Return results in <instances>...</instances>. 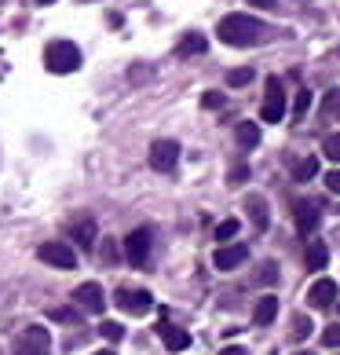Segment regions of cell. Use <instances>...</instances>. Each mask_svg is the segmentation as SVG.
I'll use <instances>...</instances> for the list:
<instances>
[{"mask_svg": "<svg viewBox=\"0 0 340 355\" xmlns=\"http://www.w3.org/2000/svg\"><path fill=\"white\" fill-rule=\"evenodd\" d=\"M216 33H220V41H224V44L253 48V44L264 41V22L253 19V15H227V19H220Z\"/></svg>", "mask_w": 340, "mask_h": 355, "instance_id": "obj_1", "label": "cell"}, {"mask_svg": "<svg viewBox=\"0 0 340 355\" xmlns=\"http://www.w3.org/2000/svg\"><path fill=\"white\" fill-rule=\"evenodd\" d=\"M44 67L51 73H73L77 67H81V48H77L73 41H51L44 48Z\"/></svg>", "mask_w": 340, "mask_h": 355, "instance_id": "obj_2", "label": "cell"}, {"mask_svg": "<svg viewBox=\"0 0 340 355\" xmlns=\"http://www.w3.org/2000/svg\"><path fill=\"white\" fill-rule=\"evenodd\" d=\"M150 245H154V234H150L147 227H136V231L125 239V257H128V264H132V268H147Z\"/></svg>", "mask_w": 340, "mask_h": 355, "instance_id": "obj_3", "label": "cell"}, {"mask_svg": "<svg viewBox=\"0 0 340 355\" xmlns=\"http://www.w3.org/2000/svg\"><path fill=\"white\" fill-rule=\"evenodd\" d=\"M293 220H296V231L304 234V239H311L319 227V220H322V205L315 198H296L293 202Z\"/></svg>", "mask_w": 340, "mask_h": 355, "instance_id": "obj_4", "label": "cell"}, {"mask_svg": "<svg viewBox=\"0 0 340 355\" xmlns=\"http://www.w3.org/2000/svg\"><path fill=\"white\" fill-rule=\"evenodd\" d=\"M48 348H51V334L44 330V326H30V330L19 334L11 355H48Z\"/></svg>", "mask_w": 340, "mask_h": 355, "instance_id": "obj_5", "label": "cell"}, {"mask_svg": "<svg viewBox=\"0 0 340 355\" xmlns=\"http://www.w3.org/2000/svg\"><path fill=\"white\" fill-rule=\"evenodd\" d=\"M264 121L267 125H278L282 117H285V88L278 77H267V96H264Z\"/></svg>", "mask_w": 340, "mask_h": 355, "instance_id": "obj_6", "label": "cell"}, {"mask_svg": "<svg viewBox=\"0 0 340 355\" xmlns=\"http://www.w3.org/2000/svg\"><path fill=\"white\" fill-rule=\"evenodd\" d=\"M179 162V143L176 139H154L150 143V165L158 168V173H172Z\"/></svg>", "mask_w": 340, "mask_h": 355, "instance_id": "obj_7", "label": "cell"}, {"mask_svg": "<svg viewBox=\"0 0 340 355\" xmlns=\"http://www.w3.org/2000/svg\"><path fill=\"white\" fill-rule=\"evenodd\" d=\"M37 257H41L44 264H51V268H62V271L77 268V253L70 245H62V242H44L41 249H37Z\"/></svg>", "mask_w": 340, "mask_h": 355, "instance_id": "obj_8", "label": "cell"}, {"mask_svg": "<svg viewBox=\"0 0 340 355\" xmlns=\"http://www.w3.org/2000/svg\"><path fill=\"white\" fill-rule=\"evenodd\" d=\"M73 304L81 311H91V315H102V308H107V297H102V286L99 282H84L73 289Z\"/></svg>", "mask_w": 340, "mask_h": 355, "instance_id": "obj_9", "label": "cell"}, {"mask_svg": "<svg viewBox=\"0 0 340 355\" xmlns=\"http://www.w3.org/2000/svg\"><path fill=\"white\" fill-rule=\"evenodd\" d=\"M114 300H117V308H125L128 315H147L154 308V297L147 289H117Z\"/></svg>", "mask_w": 340, "mask_h": 355, "instance_id": "obj_10", "label": "cell"}, {"mask_svg": "<svg viewBox=\"0 0 340 355\" xmlns=\"http://www.w3.org/2000/svg\"><path fill=\"white\" fill-rule=\"evenodd\" d=\"M245 257H249V249H245V245H220L216 257H213V264L220 271H234V268L245 264Z\"/></svg>", "mask_w": 340, "mask_h": 355, "instance_id": "obj_11", "label": "cell"}, {"mask_svg": "<svg viewBox=\"0 0 340 355\" xmlns=\"http://www.w3.org/2000/svg\"><path fill=\"white\" fill-rule=\"evenodd\" d=\"M158 334H161V340H165V348H168V352H187V348H190V334H187V330H179V326H172L168 319L158 322Z\"/></svg>", "mask_w": 340, "mask_h": 355, "instance_id": "obj_12", "label": "cell"}, {"mask_svg": "<svg viewBox=\"0 0 340 355\" xmlns=\"http://www.w3.org/2000/svg\"><path fill=\"white\" fill-rule=\"evenodd\" d=\"M337 300V282L333 279H319L315 286L307 289V304L311 308H330Z\"/></svg>", "mask_w": 340, "mask_h": 355, "instance_id": "obj_13", "label": "cell"}, {"mask_svg": "<svg viewBox=\"0 0 340 355\" xmlns=\"http://www.w3.org/2000/svg\"><path fill=\"white\" fill-rule=\"evenodd\" d=\"M245 213L253 216V223L260 231H267V223H271V209H267V202L260 198V194H249V198H245Z\"/></svg>", "mask_w": 340, "mask_h": 355, "instance_id": "obj_14", "label": "cell"}, {"mask_svg": "<svg viewBox=\"0 0 340 355\" xmlns=\"http://www.w3.org/2000/svg\"><path fill=\"white\" fill-rule=\"evenodd\" d=\"M274 315H278V297H271V293L260 297L256 308H253V322H256V326H271Z\"/></svg>", "mask_w": 340, "mask_h": 355, "instance_id": "obj_15", "label": "cell"}, {"mask_svg": "<svg viewBox=\"0 0 340 355\" xmlns=\"http://www.w3.org/2000/svg\"><path fill=\"white\" fill-rule=\"evenodd\" d=\"M70 239H73L77 245H91V242H96V220H91V216L73 220V223H70Z\"/></svg>", "mask_w": 340, "mask_h": 355, "instance_id": "obj_16", "label": "cell"}, {"mask_svg": "<svg viewBox=\"0 0 340 355\" xmlns=\"http://www.w3.org/2000/svg\"><path fill=\"white\" fill-rule=\"evenodd\" d=\"M176 51L183 59H190V55H202V51H208V41H205V33H183L179 37V44Z\"/></svg>", "mask_w": 340, "mask_h": 355, "instance_id": "obj_17", "label": "cell"}, {"mask_svg": "<svg viewBox=\"0 0 340 355\" xmlns=\"http://www.w3.org/2000/svg\"><path fill=\"white\" fill-rule=\"evenodd\" d=\"M234 139H238V147H242V150H253L256 143H260V125L242 121L238 128H234Z\"/></svg>", "mask_w": 340, "mask_h": 355, "instance_id": "obj_18", "label": "cell"}, {"mask_svg": "<svg viewBox=\"0 0 340 355\" xmlns=\"http://www.w3.org/2000/svg\"><path fill=\"white\" fill-rule=\"evenodd\" d=\"M325 260H330V249H325L322 242H311V245H307V268H311V271H322Z\"/></svg>", "mask_w": 340, "mask_h": 355, "instance_id": "obj_19", "label": "cell"}, {"mask_svg": "<svg viewBox=\"0 0 340 355\" xmlns=\"http://www.w3.org/2000/svg\"><path fill=\"white\" fill-rule=\"evenodd\" d=\"M315 173H319V157H304L296 168H293V176L300 180V183H307V180H315Z\"/></svg>", "mask_w": 340, "mask_h": 355, "instance_id": "obj_20", "label": "cell"}, {"mask_svg": "<svg viewBox=\"0 0 340 355\" xmlns=\"http://www.w3.org/2000/svg\"><path fill=\"white\" fill-rule=\"evenodd\" d=\"M289 334H293V340H307L311 337V319H307V315H293Z\"/></svg>", "mask_w": 340, "mask_h": 355, "instance_id": "obj_21", "label": "cell"}, {"mask_svg": "<svg viewBox=\"0 0 340 355\" xmlns=\"http://www.w3.org/2000/svg\"><path fill=\"white\" fill-rule=\"evenodd\" d=\"M322 150H325V157H330V162H337L340 165V132H330L322 139Z\"/></svg>", "mask_w": 340, "mask_h": 355, "instance_id": "obj_22", "label": "cell"}, {"mask_svg": "<svg viewBox=\"0 0 340 355\" xmlns=\"http://www.w3.org/2000/svg\"><path fill=\"white\" fill-rule=\"evenodd\" d=\"M249 81H253V70H249V67H238V70L227 73V85H231V88H245Z\"/></svg>", "mask_w": 340, "mask_h": 355, "instance_id": "obj_23", "label": "cell"}, {"mask_svg": "<svg viewBox=\"0 0 340 355\" xmlns=\"http://www.w3.org/2000/svg\"><path fill=\"white\" fill-rule=\"evenodd\" d=\"M307 107H311V92L300 88V92H296V107H293V121H300V117L307 114Z\"/></svg>", "mask_w": 340, "mask_h": 355, "instance_id": "obj_24", "label": "cell"}, {"mask_svg": "<svg viewBox=\"0 0 340 355\" xmlns=\"http://www.w3.org/2000/svg\"><path fill=\"white\" fill-rule=\"evenodd\" d=\"M256 282H267V286H274V282H278V264H274V260H267V264L256 271Z\"/></svg>", "mask_w": 340, "mask_h": 355, "instance_id": "obj_25", "label": "cell"}, {"mask_svg": "<svg viewBox=\"0 0 340 355\" xmlns=\"http://www.w3.org/2000/svg\"><path fill=\"white\" fill-rule=\"evenodd\" d=\"M322 345L325 348H340V322H333V326H325V330H322Z\"/></svg>", "mask_w": 340, "mask_h": 355, "instance_id": "obj_26", "label": "cell"}, {"mask_svg": "<svg viewBox=\"0 0 340 355\" xmlns=\"http://www.w3.org/2000/svg\"><path fill=\"white\" fill-rule=\"evenodd\" d=\"M234 234H238V220H224V223L216 227V239H220V242H231Z\"/></svg>", "mask_w": 340, "mask_h": 355, "instance_id": "obj_27", "label": "cell"}, {"mask_svg": "<svg viewBox=\"0 0 340 355\" xmlns=\"http://www.w3.org/2000/svg\"><path fill=\"white\" fill-rule=\"evenodd\" d=\"M51 319H55V322H81V311H73V308H51Z\"/></svg>", "mask_w": 340, "mask_h": 355, "instance_id": "obj_28", "label": "cell"}, {"mask_svg": "<svg viewBox=\"0 0 340 355\" xmlns=\"http://www.w3.org/2000/svg\"><path fill=\"white\" fill-rule=\"evenodd\" d=\"M99 334L107 337V340H121V337H125V326H121V322H102Z\"/></svg>", "mask_w": 340, "mask_h": 355, "instance_id": "obj_29", "label": "cell"}, {"mask_svg": "<svg viewBox=\"0 0 340 355\" xmlns=\"http://www.w3.org/2000/svg\"><path fill=\"white\" fill-rule=\"evenodd\" d=\"M202 107H205V110H220V107H224V92H205V96H202Z\"/></svg>", "mask_w": 340, "mask_h": 355, "instance_id": "obj_30", "label": "cell"}, {"mask_svg": "<svg viewBox=\"0 0 340 355\" xmlns=\"http://www.w3.org/2000/svg\"><path fill=\"white\" fill-rule=\"evenodd\" d=\"M245 180H249V165L238 162V165L231 168V183H245Z\"/></svg>", "mask_w": 340, "mask_h": 355, "instance_id": "obj_31", "label": "cell"}, {"mask_svg": "<svg viewBox=\"0 0 340 355\" xmlns=\"http://www.w3.org/2000/svg\"><path fill=\"white\" fill-rule=\"evenodd\" d=\"M325 187H330L333 194H340V168H333V173L325 176Z\"/></svg>", "mask_w": 340, "mask_h": 355, "instance_id": "obj_32", "label": "cell"}, {"mask_svg": "<svg viewBox=\"0 0 340 355\" xmlns=\"http://www.w3.org/2000/svg\"><path fill=\"white\" fill-rule=\"evenodd\" d=\"M220 355H249V352H245L242 345H231V348H224V352H220Z\"/></svg>", "mask_w": 340, "mask_h": 355, "instance_id": "obj_33", "label": "cell"}, {"mask_svg": "<svg viewBox=\"0 0 340 355\" xmlns=\"http://www.w3.org/2000/svg\"><path fill=\"white\" fill-rule=\"evenodd\" d=\"M253 8H264V11H274V0H249Z\"/></svg>", "mask_w": 340, "mask_h": 355, "instance_id": "obj_34", "label": "cell"}, {"mask_svg": "<svg viewBox=\"0 0 340 355\" xmlns=\"http://www.w3.org/2000/svg\"><path fill=\"white\" fill-rule=\"evenodd\" d=\"M37 4H55V0H37Z\"/></svg>", "mask_w": 340, "mask_h": 355, "instance_id": "obj_35", "label": "cell"}, {"mask_svg": "<svg viewBox=\"0 0 340 355\" xmlns=\"http://www.w3.org/2000/svg\"><path fill=\"white\" fill-rule=\"evenodd\" d=\"M96 355H114V352H96Z\"/></svg>", "mask_w": 340, "mask_h": 355, "instance_id": "obj_36", "label": "cell"}, {"mask_svg": "<svg viewBox=\"0 0 340 355\" xmlns=\"http://www.w3.org/2000/svg\"><path fill=\"white\" fill-rule=\"evenodd\" d=\"M300 355H315V352H300Z\"/></svg>", "mask_w": 340, "mask_h": 355, "instance_id": "obj_37", "label": "cell"}]
</instances>
